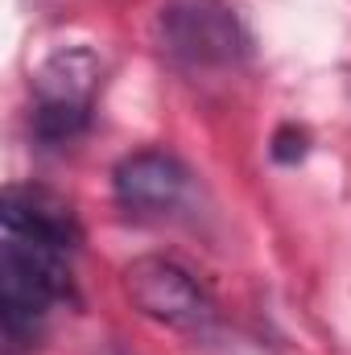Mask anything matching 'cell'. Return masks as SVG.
I'll return each mask as SVG.
<instances>
[{"instance_id":"6da1fadb","label":"cell","mask_w":351,"mask_h":355,"mask_svg":"<svg viewBox=\"0 0 351 355\" xmlns=\"http://www.w3.org/2000/svg\"><path fill=\"white\" fill-rule=\"evenodd\" d=\"M75 211L42 186H8L0 215V327L8 347L33 343L54 306L75 297Z\"/></svg>"},{"instance_id":"7a4b0ae2","label":"cell","mask_w":351,"mask_h":355,"mask_svg":"<svg viewBox=\"0 0 351 355\" xmlns=\"http://www.w3.org/2000/svg\"><path fill=\"white\" fill-rule=\"evenodd\" d=\"M157 42L182 71H232L252 46L228 0H166L157 12Z\"/></svg>"},{"instance_id":"3957f363","label":"cell","mask_w":351,"mask_h":355,"mask_svg":"<svg viewBox=\"0 0 351 355\" xmlns=\"http://www.w3.org/2000/svg\"><path fill=\"white\" fill-rule=\"evenodd\" d=\"M124 293L132 306L174 331H207L215 322V297L203 281L170 257H137L124 265Z\"/></svg>"},{"instance_id":"277c9868","label":"cell","mask_w":351,"mask_h":355,"mask_svg":"<svg viewBox=\"0 0 351 355\" xmlns=\"http://www.w3.org/2000/svg\"><path fill=\"white\" fill-rule=\"evenodd\" d=\"M190 174L174 153L141 149L112 170V194L128 215H166L186 198Z\"/></svg>"},{"instance_id":"5b68a950","label":"cell","mask_w":351,"mask_h":355,"mask_svg":"<svg viewBox=\"0 0 351 355\" xmlns=\"http://www.w3.org/2000/svg\"><path fill=\"white\" fill-rule=\"evenodd\" d=\"M95 87H99V58L83 46L50 54L33 79L37 99H62V103H95Z\"/></svg>"},{"instance_id":"8992f818","label":"cell","mask_w":351,"mask_h":355,"mask_svg":"<svg viewBox=\"0 0 351 355\" xmlns=\"http://www.w3.org/2000/svg\"><path fill=\"white\" fill-rule=\"evenodd\" d=\"M91 124V103H62V99H37L33 103V137L42 145H67L83 137Z\"/></svg>"},{"instance_id":"52a82bcc","label":"cell","mask_w":351,"mask_h":355,"mask_svg":"<svg viewBox=\"0 0 351 355\" xmlns=\"http://www.w3.org/2000/svg\"><path fill=\"white\" fill-rule=\"evenodd\" d=\"M273 162H281V166H293V162H302L306 153H310V132L306 128H298V124H281L277 132H273Z\"/></svg>"}]
</instances>
